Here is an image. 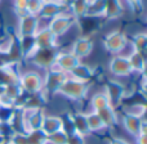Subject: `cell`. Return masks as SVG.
Returning a JSON list of instances; mask_svg holds the SVG:
<instances>
[{"label":"cell","mask_w":147,"mask_h":144,"mask_svg":"<svg viewBox=\"0 0 147 144\" xmlns=\"http://www.w3.org/2000/svg\"><path fill=\"white\" fill-rule=\"evenodd\" d=\"M105 94L110 102V106L114 107L115 104H119L127 95V89L120 81L109 80L105 85Z\"/></svg>","instance_id":"9"},{"label":"cell","mask_w":147,"mask_h":144,"mask_svg":"<svg viewBox=\"0 0 147 144\" xmlns=\"http://www.w3.org/2000/svg\"><path fill=\"white\" fill-rule=\"evenodd\" d=\"M94 48V43L89 36H80V38L75 39V41L72 43L71 46V53L76 58H79L81 61L83 58H86L92 54Z\"/></svg>","instance_id":"12"},{"label":"cell","mask_w":147,"mask_h":144,"mask_svg":"<svg viewBox=\"0 0 147 144\" xmlns=\"http://www.w3.org/2000/svg\"><path fill=\"white\" fill-rule=\"evenodd\" d=\"M67 76L74 78V80L80 81V82L89 84V81H90L92 78H93V76H94V71H93V68H92L90 66H88V64L80 62L78 66L74 67L71 71L67 73Z\"/></svg>","instance_id":"14"},{"label":"cell","mask_w":147,"mask_h":144,"mask_svg":"<svg viewBox=\"0 0 147 144\" xmlns=\"http://www.w3.org/2000/svg\"><path fill=\"white\" fill-rule=\"evenodd\" d=\"M40 27V18L36 15L26 14L25 17L18 18L17 36H34Z\"/></svg>","instance_id":"7"},{"label":"cell","mask_w":147,"mask_h":144,"mask_svg":"<svg viewBox=\"0 0 147 144\" xmlns=\"http://www.w3.org/2000/svg\"><path fill=\"white\" fill-rule=\"evenodd\" d=\"M109 71L115 77H128L133 73L127 56H121V54H116L111 58L109 63Z\"/></svg>","instance_id":"10"},{"label":"cell","mask_w":147,"mask_h":144,"mask_svg":"<svg viewBox=\"0 0 147 144\" xmlns=\"http://www.w3.org/2000/svg\"><path fill=\"white\" fill-rule=\"evenodd\" d=\"M4 88H5V86L0 85V96H1V95H3V94H4Z\"/></svg>","instance_id":"36"},{"label":"cell","mask_w":147,"mask_h":144,"mask_svg":"<svg viewBox=\"0 0 147 144\" xmlns=\"http://www.w3.org/2000/svg\"><path fill=\"white\" fill-rule=\"evenodd\" d=\"M90 106H92V111L97 112L99 109H103L106 107H109L110 102L105 93H96L90 99Z\"/></svg>","instance_id":"26"},{"label":"cell","mask_w":147,"mask_h":144,"mask_svg":"<svg viewBox=\"0 0 147 144\" xmlns=\"http://www.w3.org/2000/svg\"><path fill=\"white\" fill-rule=\"evenodd\" d=\"M130 45H132V50L140 52V53H146L147 49V35L145 32H137L132 36L129 40Z\"/></svg>","instance_id":"22"},{"label":"cell","mask_w":147,"mask_h":144,"mask_svg":"<svg viewBox=\"0 0 147 144\" xmlns=\"http://www.w3.org/2000/svg\"><path fill=\"white\" fill-rule=\"evenodd\" d=\"M84 139H85V138L81 137L80 134L72 133V134L67 135V143L66 144H84Z\"/></svg>","instance_id":"33"},{"label":"cell","mask_w":147,"mask_h":144,"mask_svg":"<svg viewBox=\"0 0 147 144\" xmlns=\"http://www.w3.org/2000/svg\"><path fill=\"white\" fill-rule=\"evenodd\" d=\"M128 43H129V39L127 38L124 32L119 30H115L109 32L106 36L103 38V48L106 52L114 54H120L125 48H127Z\"/></svg>","instance_id":"4"},{"label":"cell","mask_w":147,"mask_h":144,"mask_svg":"<svg viewBox=\"0 0 147 144\" xmlns=\"http://www.w3.org/2000/svg\"><path fill=\"white\" fill-rule=\"evenodd\" d=\"M130 70L133 73H143L146 70V57L143 53L132 50L129 56H127Z\"/></svg>","instance_id":"18"},{"label":"cell","mask_w":147,"mask_h":144,"mask_svg":"<svg viewBox=\"0 0 147 144\" xmlns=\"http://www.w3.org/2000/svg\"><path fill=\"white\" fill-rule=\"evenodd\" d=\"M63 12H69V5L62 4L58 0H44L38 17L41 21H49Z\"/></svg>","instance_id":"8"},{"label":"cell","mask_w":147,"mask_h":144,"mask_svg":"<svg viewBox=\"0 0 147 144\" xmlns=\"http://www.w3.org/2000/svg\"><path fill=\"white\" fill-rule=\"evenodd\" d=\"M125 5L130 8L133 12H141L142 10V0H123Z\"/></svg>","instance_id":"32"},{"label":"cell","mask_w":147,"mask_h":144,"mask_svg":"<svg viewBox=\"0 0 147 144\" xmlns=\"http://www.w3.org/2000/svg\"><path fill=\"white\" fill-rule=\"evenodd\" d=\"M106 3H107V0H89L84 15H85V17H90V18L103 17Z\"/></svg>","instance_id":"20"},{"label":"cell","mask_w":147,"mask_h":144,"mask_svg":"<svg viewBox=\"0 0 147 144\" xmlns=\"http://www.w3.org/2000/svg\"><path fill=\"white\" fill-rule=\"evenodd\" d=\"M85 116H86V122H88V126H89L90 133L101 131V130L106 129V126H105V124L102 122L101 117L98 116L97 112L92 111V112H89V113H85Z\"/></svg>","instance_id":"25"},{"label":"cell","mask_w":147,"mask_h":144,"mask_svg":"<svg viewBox=\"0 0 147 144\" xmlns=\"http://www.w3.org/2000/svg\"><path fill=\"white\" fill-rule=\"evenodd\" d=\"M72 116V125H74V131L76 134H80L81 137L85 138L88 134H90L88 122H86L85 113H75Z\"/></svg>","instance_id":"21"},{"label":"cell","mask_w":147,"mask_h":144,"mask_svg":"<svg viewBox=\"0 0 147 144\" xmlns=\"http://www.w3.org/2000/svg\"><path fill=\"white\" fill-rule=\"evenodd\" d=\"M67 143V134L63 131L54 133L47 137V144H66Z\"/></svg>","instance_id":"30"},{"label":"cell","mask_w":147,"mask_h":144,"mask_svg":"<svg viewBox=\"0 0 147 144\" xmlns=\"http://www.w3.org/2000/svg\"><path fill=\"white\" fill-rule=\"evenodd\" d=\"M43 1L44 0H28L27 8H26L28 14L38 17L39 12H40V9H41V5H43Z\"/></svg>","instance_id":"31"},{"label":"cell","mask_w":147,"mask_h":144,"mask_svg":"<svg viewBox=\"0 0 147 144\" xmlns=\"http://www.w3.org/2000/svg\"><path fill=\"white\" fill-rule=\"evenodd\" d=\"M80 62L81 61L74 56V54L71 53V50H69V52L59 50L58 54H57V58H56V61H54V64H53L52 68L58 70V71H62L65 73H69L74 67H76Z\"/></svg>","instance_id":"11"},{"label":"cell","mask_w":147,"mask_h":144,"mask_svg":"<svg viewBox=\"0 0 147 144\" xmlns=\"http://www.w3.org/2000/svg\"><path fill=\"white\" fill-rule=\"evenodd\" d=\"M110 144H128L127 142H125L124 139H120V138H116V139L111 140V143Z\"/></svg>","instance_id":"35"},{"label":"cell","mask_w":147,"mask_h":144,"mask_svg":"<svg viewBox=\"0 0 147 144\" xmlns=\"http://www.w3.org/2000/svg\"><path fill=\"white\" fill-rule=\"evenodd\" d=\"M97 113H98V116L101 117L102 122L105 124V126L106 127L114 126V125L116 124L117 117H116V112H115L114 107L109 106V107H106V108H103V109L97 111Z\"/></svg>","instance_id":"23"},{"label":"cell","mask_w":147,"mask_h":144,"mask_svg":"<svg viewBox=\"0 0 147 144\" xmlns=\"http://www.w3.org/2000/svg\"><path fill=\"white\" fill-rule=\"evenodd\" d=\"M123 124L124 127L129 134L137 135L140 134H146V129H145V121H142V119L140 117H134V116H129V115H124L123 117Z\"/></svg>","instance_id":"16"},{"label":"cell","mask_w":147,"mask_h":144,"mask_svg":"<svg viewBox=\"0 0 147 144\" xmlns=\"http://www.w3.org/2000/svg\"><path fill=\"white\" fill-rule=\"evenodd\" d=\"M124 9H125V4L123 0H107L103 18L107 21L117 19V18H120L123 15Z\"/></svg>","instance_id":"17"},{"label":"cell","mask_w":147,"mask_h":144,"mask_svg":"<svg viewBox=\"0 0 147 144\" xmlns=\"http://www.w3.org/2000/svg\"><path fill=\"white\" fill-rule=\"evenodd\" d=\"M59 49L57 46H53V48H38L35 50V53L27 61L38 68L47 71V70L53 67Z\"/></svg>","instance_id":"2"},{"label":"cell","mask_w":147,"mask_h":144,"mask_svg":"<svg viewBox=\"0 0 147 144\" xmlns=\"http://www.w3.org/2000/svg\"><path fill=\"white\" fill-rule=\"evenodd\" d=\"M40 130L47 137L54 134V133L62 131V119L58 116H45Z\"/></svg>","instance_id":"19"},{"label":"cell","mask_w":147,"mask_h":144,"mask_svg":"<svg viewBox=\"0 0 147 144\" xmlns=\"http://www.w3.org/2000/svg\"><path fill=\"white\" fill-rule=\"evenodd\" d=\"M78 23V19L71 14L70 12H63L61 14H58L57 17L52 18L48 21L47 28L56 36L57 39H59L61 36H63L66 32H69L71 30V27Z\"/></svg>","instance_id":"1"},{"label":"cell","mask_w":147,"mask_h":144,"mask_svg":"<svg viewBox=\"0 0 147 144\" xmlns=\"http://www.w3.org/2000/svg\"><path fill=\"white\" fill-rule=\"evenodd\" d=\"M89 0H70L69 3V12L75 18H80L85 14L86 7Z\"/></svg>","instance_id":"24"},{"label":"cell","mask_w":147,"mask_h":144,"mask_svg":"<svg viewBox=\"0 0 147 144\" xmlns=\"http://www.w3.org/2000/svg\"><path fill=\"white\" fill-rule=\"evenodd\" d=\"M137 142H138V144H146V134L137 135Z\"/></svg>","instance_id":"34"},{"label":"cell","mask_w":147,"mask_h":144,"mask_svg":"<svg viewBox=\"0 0 147 144\" xmlns=\"http://www.w3.org/2000/svg\"><path fill=\"white\" fill-rule=\"evenodd\" d=\"M21 93H22V89H21V86L18 82L9 84V85H7L4 88V95H7L8 98H10L13 102H14V99L17 98Z\"/></svg>","instance_id":"29"},{"label":"cell","mask_w":147,"mask_h":144,"mask_svg":"<svg viewBox=\"0 0 147 144\" xmlns=\"http://www.w3.org/2000/svg\"><path fill=\"white\" fill-rule=\"evenodd\" d=\"M22 91L28 94L40 93L43 91V76L38 71H26L22 72L18 80Z\"/></svg>","instance_id":"6"},{"label":"cell","mask_w":147,"mask_h":144,"mask_svg":"<svg viewBox=\"0 0 147 144\" xmlns=\"http://www.w3.org/2000/svg\"><path fill=\"white\" fill-rule=\"evenodd\" d=\"M86 93H88V84L74 80L69 76L58 90V94L72 100H80L86 95Z\"/></svg>","instance_id":"3"},{"label":"cell","mask_w":147,"mask_h":144,"mask_svg":"<svg viewBox=\"0 0 147 144\" xmlns=\"http://www.w3.org/2000/svg\"><path fill=\"white\" fill-rule=\"evenodd\" d=\"M125 115H129V116H134V117H140L142 119V116L145 115L146 112V106L145 104H141V103H132V104H128L125 107Z\"/></svg>","instance_id":"27"},{"label":"cell","mask_w":147,"mask_h":144,"mask_svg":"<svg viewBox=\"0 0 147 144\" xmlns=\"http://www.w3.org/2000/svg\"><path fill=\"white\" fill-rule=\"evenodd\" d=\"M35 41L38 48H58V39L51 32L47 27H40L35 33Z\"/></svg>","instance_id":"15"},{"label":"cell","mask_w":147,"mask_h":144,"mask_svg":"<svg viewBox=\"0 0 147 144\" xmlns=\"http://www.w3.org/2000/svg\"><path fill=\"white\" fill-rule=\"evenodd\" d=\"M67 78V73L58 71L54 68H49L43 76V93L45 94H57L62 84Z\"/></svg>","instance_id":"5"},{"label":"cell","mask_w":147,"mask_h":144,"mask_svg":"<svg viewBox=\"0 0 147 144\" xmlns=\"http://www.w3.org/2000/svg\"><path fill=\"white\" fill-rule=\"evenodd\" d=\"M27 3L28 0H13V12H14L17 18L25 17L26 14H28L27 10H26Z\"/></svg>","instance_id":"28"},{"label":"cell","mask_w":147,"mask_h":144,"mask_svg":"<svg viewBox=\"0 0 147 144\" xmlns=\"http://www.w3.org/2000/svg\"><path fill=\"white\" fill-rule=\"evenodd\" d=\"M16 43H17V46L20 49L21 57L25 61H27L35 53L36 49H38V45H36V41H35V35L34 36H17Z\"/></svg>","instance_id":"13"}]
</instances>
